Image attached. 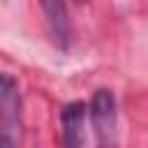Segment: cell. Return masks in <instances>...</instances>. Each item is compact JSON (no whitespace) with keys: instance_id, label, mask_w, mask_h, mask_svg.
I'll return each instance as SVG.
<instances>
[{"instance_id":"cell-3","label":"cell","mask_w":148,"mask_h":148,"mask_svg":"<svg viewBox=\"0 0 148 148\" xmlns=\"http://www.w3.org/2000/svg\"><path fill=\"white\" fill-rule=\"evenodd\" d=\"M21 118V95L14 76L0 74V132L14 134Z\"/></svg>"},{"instance_id":"cell-6","label":"cell","mask_w":148,"mask_h":148,"mask_svg":"<svg viewBox=\"0 0 148 148\" xmlns=\"http://www.w3.org/2000/svg\"><path fill=\"white\" fill-rule=\"evenodd\" d=\"M76 2H86V0H76Z\"/></svg>"},{"instance_id":"cell-2","label":"cell","mask_w":148,"mask_h":148,"mask_svg":"<svg viewBox=\"0 0 148 148\" xmlns=\"http://www.w3.org/2000/svg\"><path fill=\"white\" fill-rule=\"evenodd\" d=\"M86 104L81 99L62 106V148H88V130H86Z\"/></svg>"},{"instance_id":"cell-5","label":"cell","mask_w":148,"mask_h":148,"mask_svg":"<svg viewBox=\"0 0 148 148\" xmlns=\"http://www.w3.org/2000/svg\"><path fill=\"white\" fill-rule=\"evenodd\" d=\"M0 148H14V134H2L0 132Z\"/></svg>"},{"instance_id":"cell-1","label":"cell","mask_w":148,"mask_h":148,"mask_svg":"<svg viewBox=\"0 0 148 148\" xmlns=\"http://www.w3.org/2000/svg\"><path fill=\"white\" fill-rule=\"evenodd\" d=\"M90 123H92L97 148H116L118 146V116H116V97L111 90L99 88L92 92Z\"/></svg>"},{"instance_id":"cell-4","label":"cell","mask_w":148,"mask_h":148,"mask_svg":"<svg viewBox=\"0 0 148 148\" xmlns=\"http://www.w3.org/2000/svg\"><path fill=\"white\" fill-rule=\"evenodd\" d=\"M39 5L44 9L53 42L60 49H67V44H69V18H67L65 0H39Z\"/></svg>"}]
</instances>
